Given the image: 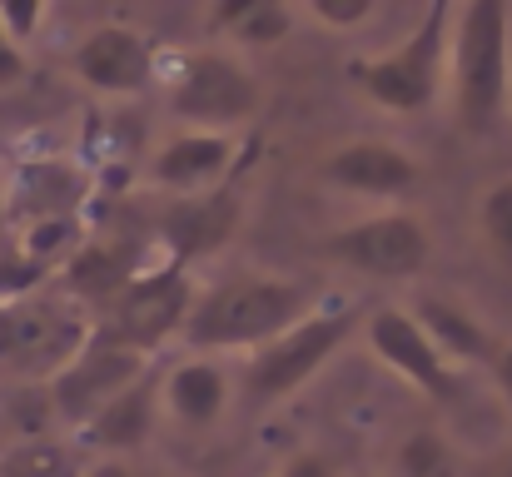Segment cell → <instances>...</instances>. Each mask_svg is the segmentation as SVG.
Here are the masks:
<instances>
[{"mask_svg": "<svg viewBox=\"0 0 512 477\" xmlns=\"http://www.w3.org/2000/svg\"><path fill=\"white\" fill-rule=\"evenodd\" d=\"M448 85L463 135H493L512 100L508 0H468L448 25Z\"/></svg>", "mask_w": 512, "mask_h": 477, "instance_id": "6da1fadb", "label": "cell"}, {"mask_svg": "<svg viewBox=\"0 0 512 477\" xmlns=\"http://www.w3.org/2000/svg\"><path fill=\"white\" fill-rule=\"evenodd\" d=\"M309 314V294L279 274H239L224 279L204 294H194L184 318V343L199 353H224V348H264L279 338L289 323Z\"/></svg>", "mask_w": 512, "mask_h": 477, "instance_id": "7a4b0ae2", "label": "cell"}, {"mask_svg": "<svg viewBox=\"0 0 512 477\" xmlns=\"http://www.w3.org/2000/svg\"><path fill=\"white\" fill-rule=\"evenodd\" d=\"M448 25H453V5L433 0L428 15L418 20V30L398 50L348 60V80L358 85V95L368 105H378L388 115L428 110L438 100V90L448 85Z\"/></svg>", "mask_w": 512, "mask_h": 477, "instance_id": "3957f363", "label": "cell"}, {"mask_svg": "<svg viewBox=\"0 0 512 477\" xmlns=\"http://www.w3.org/2000/svg\"><path fill=\"white\" fill-rule=\"evenodd\" d=\"M358 314L353 309H319V314H304L299 323H289L279 338H269L254 358H249V373H244V393L254 403H284L289 393H299L343 343L353 338Z\"/></svg>", "mask_w": 512, "mask_h": 477, "instance_id": "277c9868", "label": "cell"}, {"mask_svg": "<svg viewBox=\"0 0 512 477\" xmlns=\"http://www.w3.org/2000/svg\"><path fill=\"white\" fill-rule=\"evenodd\" d=\"M259 100H264L259 80L229 50H194V55H184L179 75L170 80V110L179 120H189V130L229 135L234 125L254 120Z\"/></svg>", "mask_w": 512, "mask_h": 477, "instance_id": "5b68a950", "label": "cell"}, {"mask_svg": "<svg viewBox=\"0 0 512 477\" xmlns=\"http://www.w3.org/2000/svg\"><path fill=\"white\" fill-rule=\"evenodd\" d=\"M319 249L334 264L373 274V279H413L433 259V234H428V224L418 214L388 209V214H368V219H358L348 229L324 234Z\"/></svg>", "mask_w": 512, "mask_h": 477, "instance_id": "8992f818", "label": "cell"}, {"mask_svg": "<svg viewBox=\"0 0 512 477\" xmlns=\"http://www.w3.org/2000/svg\"><path fill=\"white\" fill-rule=\"evenodd\" d=\"M189 304H194V284L189 274L170 264V269H155V274H140L115 304H110V323L100 328L110 343L150 358L165 338H174L189 318Z\"/></svg>", "mask_w": 512, "mask_h": 477, "instance_id": "52a82bcc", "label": "cell"}, {"mask_svg": "<svg viewBox=\"0 0 512 477\" xmlns=\"http://www.w3.org/2000/svg\"><path fill=\"white\" fill-rule=\"evenodd\" d=\"M135 378H145V358L130 353V348H120V343H110L105 333H95V338H85L80 353L50 378V408H55L65 423L85 428V423H90L115 393H125Z\"/></svg>", "mask_w": 512, "mask_h": 477, "instance_id": "ba28073f", "label": "cell"}, {"mask_svg": "<svg viewBox=\"0 0 512 477\" xmlns=\"http://www.w3.org/2000/svg\"><path fill=\"white\" fill-rule=\"evenodd\" d=\"M363 338L378 353L383 368H393L403 383H413L433 403H453L463 388V373L443 363V353L428 343V333L413 323L408 309H373L363 318Z\"/></svg>", "mask_w": 512, "mask_h": 477, "instance_id": "9c48e42d", "label": "cell"}, {"mask_svg": "<svg viewBox=\"0 0 512 477\" xmlns=\"http://www.w3.org/2000/svg\"><path fill=\"white\" fill-rule=\"evenodd\" d=\"M90 333L55 304H40V299H25V304H10L0 314V363H15V368H35V373H60L80 343Z\"/></svg>", "mask_w": 512, "mask_h": 477, "instance_id": "30bf717a", "label": "cell"}, {"mask_svg": "<svg viewBox=\"0 0 512 477\" xmlns=\"http://www.w3.org/2000/svg\"><path fill=\"white\" fill-rule=\"evenodd\" d=\"M75 75L95 95H140L155 80V45L135 25H100L80 40L75 50Z\"/></svg>", "mask_w": 512, "mask_h": 477, "instance_id": "8fae6325", "label": "cell"}, {"mask_svg": "<svg viewBox=\"0 0 512 477\" xmlns=\"http://www.w3.org/2000/svg\"><path fill=\"white\" fill-rule=\"evenodd\" d=\"M239 229V194L229 184L209 189V194H189L174 199L170 209L160 214V239L170 249V259L184 269L189 259H204L214 249H224Z\"/></svg>", "mask_w": 512, "mask_h": 477, "instance_id": "7c38bea8", "label": "cell"}, {"mask_svg": "<svg viewBox=\"0 0 512 477\" xmlns=\"http://www.w3.org/2000/svg\"><path fill=\"white\" fill-rule=\"evenodd\" d=\"M324 184L348 189V194H368V199H398L418 184V159L388 140H353L339 145L334 155L319 164Z\"/></svg>", "mask_w": 512, "mask_h": 477, "instance_id": "4fadbf2b", "label": "cell"}, {"mask_svg": "<svg viewBox=\"0 0 512 477\" xmlns=\"http://www.w3.org/2000/svg\"><path fill=\"white\" fill-rule=\"evenodd\" d=\"M229 169H234V140L214 135V130H179L150 159V179L160 189H170L174 199L219 189L229 179Z\"/></svg>", "mask_w": 512, "mask_h": 477, "instance_id": "5bb4252c", "label": "cell"}, {"mask_svg": "<svg viewBox=\"0 0 512 477\" xmlns=\"http://www.w3.org/2000/svg\"><path fill=\"white\" fill-rule=\"evenodd\" d=\"M408 314L428 333V343L443 353L448 368H458V363H493L498 348H503V343L483 328V318L473 314V309H463V304H453V299H423V304L408 309Z\"/></svg>", "mask_w": 512, "mask_h": 477, "instance_id": "9a60e30c", "label": "cell"}, {"mask_svg": "<svg viewBox=\"0 0 512 477\" xmlns=\"http://www.w3.org/2000/svg\"><path fill=\"white\" fill-rule=\"evenodd\" d=\"M155 408H160V383L145 373L135 378L125 393H115L90 423H85V438L95 448H110V453H125V448H140L155 428Z\"/></svg>", "mask_w": 512, "mask_h": 477, "instance_id": "2e32d148", "label": "cell"}, {"mask_svg": "<svg viewBox=\"0 0 512 477\" xmlns=\"http://www.w3.org/2000/svg\"><path fill=\"white\" fill-rule=\"evenodd\" d=\"M160 403L170 408L179 423L209 428V423H219L224 408H229V378H224L214 363H204V358L179 363L170 378H165V388H160Z\"/></svg>", "mask_w": 512, "mask_h": 477, "instance_id": "e0dca14e", "label": "cell"}, {"mask_svg": "<svg viewBox=\"0 0 512 477\" xmlns=\"http://www.w3.org/2000/svg\"><path fill=\"white\" fill-rule=\"evenodd\" d=\"M294 20L299 15L279 0H239V5H214L209 10V30L229 35L244 50H274L279 40H289Z\"/></svg>", "mask_w": 512, "mask_h": 477, "instance_id": "ac0fdd59", "label": "cell"}, {"mask_svg": "<svg viewBox=\"0 0 512 477\" xmlns=\"http://www.w3.org/2000/svg\"><path fill=\"white\" fill-rule=\"evenodd\" d=\"M135 279H140V264H135V254L120 249V244H85V249H75V259H70V289H75L80 299H105V304H115Z\"/></svg>", "mask_w": 512, "mask_h": 477, "instance_id": "d6986e66", "label": "cell"}, {"mask_svg": "<svg viewBox=\"0 0 512 477\" xmlns=\"http://www.w3.org/2000/svg\"><path fill=\"white\" fill-rule=\"evenodd\" d=\"M393 477H458V453L438 428H413L393 453Z\"/></svg>", "mask_w": 512, "mask_h": 477, "instance_id": "ffe728a7", "label": "cell"}, {"mask_svg": "<svg viewBox=\"0 0 512 477\" xmlns=\"http://www.w3.org/2000/svg\"><path fill=\"white\" fill-rule=\"evenodd\" d=\"M478 234L493 254V264L512 269V174L508 179H493L478 199Z\"/></svg>", "mask_w": 512, "mask_h": 477, "instance_id": "44dd1931", "label": "cell"}, {"mask_svg": "<svg viewBox=\"0 0 512 477\" xmlns=\"http://www.w3.org/2000/svg\"><path fill=\"white\" fill-rule=\"evenodd\" d=\"M0 477H75V458L50 438H20L0 458Z\"/></svg>", "mask_w": 512, "mask_h": 477, "instance_id": "7402d4cb", "label": "cell"}, {"mask_svg": "<svg viewBox=\"0 0 512 477\" xmlns=\"http://www.w3.org/2000/svg\"><path fill=\"white\" fill-rule=\"evenodd\" d=\"M309 15L324 20L329 30H353V25L373 20V0H309Z\"/></svg>", "mask_w": 512, "mask_h": 477, "instance_id": "603a6c76", "label": "cell"}, {"mask_svg": "<svg viewBox=\"0 0 512 477\" xmlns=\"http://www.w3.org/2000/svg\"><path fill=\"white\" fill-rule=\"evenodd\" d=\"M25 80V45H15L5 30H0V90L20 85Z\"/></svg>", "mask_w": 512, "mask_h": 477, "instance_id": "cb8c5ba5", "label": "cell"}, {"mask_svg": "<svg viewBox=\"0 0 512 477\" xmlns=\"http://www.w3.org/2000/svg\"><path fill=\"white\" fill-rule=\"evenodd\" d=\"M279 477H343L329 458H319V453H299V458H289L284 468H279Z\"/></svg>", "mask_w": 512, "mask_h": 477, "instance_id": "d4e9b609", "label": "cell"}, {"mask_svg": "<svg viewBox=\"0 0 512 477\" xmlns=\"http://www.w3.org/2000/svg\"><path fill=\"white\" fill-rule=\"evenodd\" d=\"M493 378H498V393L508 398V408H512V343L498 348V358H493Z\"/></svg>", "mask_w": 512, "mask_h": 477, "instance_id": "484cf974", "label": "cell"}, {"mask_svg": "<svg viewBox=\"0 0 512 477\" xmlns=\"http://www.w3.org/2000/svg\"><path fill=\"white\" fill-rule=\"evenodd\" d=\"M95 477H135V473H125V468H100Z\"/></svg>", "mask_w": 512, "mask_h": 477, "instance_id": "4316f807", "label": "cell"}, {"mask_svg": "<svg viewBox=\"0 0 512 477\" xmlns=\"http://www.w3.org/2000/svg\"><path fill=\"white\" fill-rule=\"evenodd\" d=\"M0 214H5V204H0Z\"/></svg>", "mask_w": 512, "mask_h": 477, "instance_id": "83f0119b", "label": "cell"}]
</instances>
